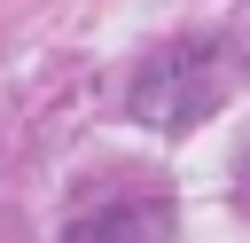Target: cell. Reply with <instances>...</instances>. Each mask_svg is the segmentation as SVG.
<instances>
[{
	"label": "cell",
	"instance_id": "6da1fadb",
	"mask_svg": "<svg viewBox=\"0 0 250 243\" xmlns=\"http://www.w3.org/2000/svg\"><path fill=\"white\" fill-rule=\"evenodd\" d=\"M70 243H164V204H125V212H102V219H86Z\"/></svg>",
	"mask_w": 250,
	"mask_h": 243
}]
</instances>
